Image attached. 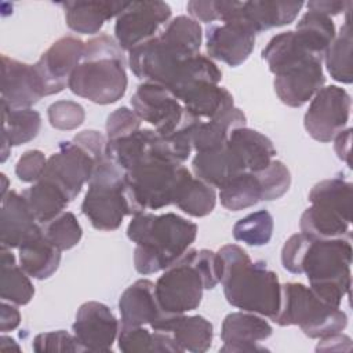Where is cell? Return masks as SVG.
<instances>
[{
    "label": "cell",
    "instance_id": "cell-1",
    "mask_svg": "<svg viewBox=\"0 0 353 353\" xmlns=\"http://www.w3.org/2000/svg\"><path fill=\"white\" fill-rule=\"evenodd\" d=\"M127 236L137 244L134 266L146 276L165 270L178 261L196 240L197 225L174 212H141L128 223Z\"/></svg>",
    "mask_w": 353,
    "mask_h": 353
},
{
    "label": "cell",
    "instance_id": "cell-2",
    "mask_svg": "<svg viewBox=\"0 0 353 353\" xmlns=\"http://www.w3.org/2000/svg\"><path fill=\"white\" fill-rule=\"evenodd\" d=\"M216 254L226 301L237 309L272 320L280 305L281 284L277 274L265 262H252L237 244L223 245Z\"/></svg>",
    "mask_w": 353,
    "mask_h": 353
},
{
    "label": "cell",
    "instance_id": "cell-3",
    "mask_svg": "<svg viewBox=\"0 0 353 353\" xmlns=\"http://www.w3.org/2000/svg\"><path fill=\"white\" fill-rule=\"evenodd\" d=\"M201 40L203 30L197 21L186 15L175 17L159 36L128 51L130 69L143 81L167 87L178 68L200 54Z\"/></svg>",
    "mask_w": 353,
    "mask_h": 353
},
{
    "label": "cell",
    "instance_id": "cell-4",
    "mask_svg": "<svg viewBox=\"0 0 353 353\" xmlns=\"http://www.w3.org/2000/svg\"><path fill=\"white\" fill-rule=\"evenodd\" d=\"M125 57L114 39L99 34L85 43L81 62L72 72L68 88L98 105L117 102L127 90Z\"/></svg>",
    "mask_w": 353,
    "mask_h": 353
},
{
    "label": "cell",
    "instance_id": "cell-5",
    "mask_svg": "<svg viewBox=\"0 0 353 353\" xmlns=\"http://www.w3.org/2000/svg\"><path fill=\"white\" fill-rule=\"evenodd\" d=\"M272 320L281 327L298 325L305 335L317 339L342 332L347 325L341 307L325 303L302 283L281 284L279 310Z\"/></svg>",
    "mask_w": 353,
    "mask_h": 353
},
{
    "label": "cell",
    "instance_id": "cell-6",
    "mask_svg": "<svg viewBox=\"0 0 353 353\" xmlns=\"http://www.w3.org/2000/svg\"><path fill=\"white\" fill-rule=\"evenodd\" d=\"M189 172L182 164L157 156L125 171V196L131 215L174 204L178 188Z\"/></svg>",
    "mask_w": 353,
    "mask_h": 353
},
{
    "label": "cell",
    "instance_id": "cell-7",
    "mask_svg": "<svg viewBox=\"0 0 353 353\" xmlns=\"http://www.w3.org/2000/svg\"><path fill=\"white\" fill-rule=\"evenodd\" d=\"M125 171L105 157L97 163L81 203V212L98 230H116L124 216L131 215L125 196Z\"/></svg>",
    "mask_w": 353,
    "mask_h": 353
},
{
    "label": "cell",
    "instance_id": "cell-8",
    "mask_svg": "<svg viewBox=\"0 0 353 353\" xmlns=\"http://www.w3.org/2000/svg\"><path fill=\"white\" fill-rule=\"evenodd\" d=\"M352 255L350 237H309L299 270L306 274L310 285H332L347 294L352 284Z\"/></svg>",
    "mask_w": 353,
    "mask_h": 353
},
{
    "label": "cell",
    "instance_id": "cell-9",
    "mask_svg": "<svg viewBox=\"0 0 353 353\" xmlns=\"http://www.w3.org/2000/svg\"><path fill=\"white\" fill-rule=\"evenodd\" d=\"M204 290L203 276L193 261V248H189L168 266L154 283V292L161 310L171 314L197 309Z\"/></svg>",
    "mask_w": 353,
    "mask_h": 353
},
{
    "label": "cell",
    "instance_id": "cell-10",
    "mask_svg": "<svg viewBox=\"0 0 353 353\" xmlns=\"http://www.w3.org/2000/svg\"><path fill=\"white\" fill-rule=\"evenodd\" d=\"M171 19V7L159 0L130 1L116 18L114 37L124 51L154 39Z\"/></svg>",
    "mask_w": 353,
    "mask_h": 353
},
{
    "label": "cell",
    "instance_id": "cell-11",
    "mask_svg": "<svg viewBox=\"0 0 353 353\" xmlns=\"http://www.w3.org/2000/svg\"><path fill=\"white\" fill-rule=\"evenodd\" d=\"M350 108L352 99L346 90L338 85L323 87L312 98L305 113V130L319 142H331L345 130L349 121Z\"/></svg>",
    "mask_w": 353,
    "mask_h": 353
},
{
    "label": "cell",
    "instance_id": "cell-12",
    "mask_svg": "<svg viewBox=\"0 0 353 353\" xmlns=\"http://www.w3.org/2000/svg\"><path fill=\"white\" fill-rule=\"evenodd\" d=\"M131 105L137 116L152 124L160 135L176 131L188 114L183 105L165 87L150 81L138 85Z\"/></svg>",
    "mask_w": 353,
    "mask_h": 353
},
{
    "label": "cell",
    "instance_id": "cell-13",
    "mask_svg": "<svg viewBox=\"0 0 353 353\" xmlns=\"http://www.w3.org/2000/svg\"><path fill=\"white\" fill-rule=\"evenodd\" d=\"M97 161L73 141H63L47 159V165L41 178L50 179L59 186L72 201L90 182Z\"/></svg>",
    "mask_w": 353,
    "mask_h": 353
},
{
    "label": "cell",
    "instance_id": "cell-14",
    "mask_svg": "<svg viewBox=\"0 0 353 353\" xmlns=\"http://www.w3.org/2000/svg\"><path fill=\"white\" fill-rule=\"evenodd\" d=\"M302 7V1H219V21L243 22L256 34L291 23Z\"/></svg>",
    "mask_w": 353,
    "mask_h": 353
},
{
    "label": "cell",
    "instance_id": "cell-15",
    "mask_svg": "<svg viewBox=\"0 0 353 353\" xmlns=\"http://www.w3.org/2000/svg\"><path fill=\"white\" fill-rule=\"evenodd\" d=\"M321 62L317 57H306L274 73L273 85L279 99L291 108H301L309 102L325 83Z\"/></svg>",
    "mask_w": 353,
    "mask_h": 353
},
{
    "label": "cell",
    "instance_id": "cell-16",
    "mask_svg": "<svg viewBox=\"0 0 353 353\" xmlns=\"http://www.w3.org/2000/svg\"><path fill=\"white\" fill-rule=\"evenodd\" d=\"M85 43L73 36L58 39L44 51L34 63L40 79L44 97L54 95L68 87L69 77L74 68L81 62Z\"/></svg>",
    "mask_w": 353,
    "mask_h": 353
},
{
    "label": "cell",
    "instance_id": "cell-17",
    "mask_svg": "<svg viewBox=\"0 0 353 353\" xmlns=\"http://www.w3.org/2000/svg\"><path fill=\"white\" fill-rule=\"evenodd\" d=\"M120 321L112 310L95 301L83 303L72 325L83 352H110L117 339Z\"/></svg>",
    "mask_w": 353,
    "mask_h": 353
},
{
    "label": "cell",
    "instance_id": "cell-18",
    "mask_svg": "<svg viewBox=\"0 0 353 353\" xmlns=\"http://www.w3.org/2000/svg\"><path fill=\"white\" fill-rule=\"evenodd\" d=\"M255 46V33L243 22L229 21L210 25L205 30L208 58L236 68L247 61Z\"/></svg>",
    "mask_w": 353,
    "mask_h": 353
},
{
    "label": "cell",
    "instance_id": "cell-19",
    "mask_svg": "<svg viewBox=\"0 0 353 353\" xmlns=\"http://www.w3.org/2000/svg\"><path fill=\"white\" fill-rule=\"evenodd\" d=\"M270 324L256 313L251 312H233L229 313L221 327V339L223 346L219 352L228 353H251L265 352L266 347L259 342L272 335Z\"/></svg>",
    "mask_w": 353,
    "mask_h": 353
},
{
    "label": "cell",
    "instance_id": "cell-20",
    "mask_svg": "<svg viewBox=\"0 0 353 353\" xmlns=\"http://www.w3.org/2000/svg\"><path fill=\"white\" fill-rule=\"evenodd\" d=\"M1 103L11 109H28L43 97V87L34 65L7 55L1 57Z\"/></svg>",
    "mask_w": 353,
    "mask_h": 353
},
{
    "label": "cell",
    "instance_id": "cell-21",
    "mask_svg": "<svg viewBox=\"0 0 353 353\" xmlns=\"http://www.w3.org/2000/svg\"><path fill=\"white\" fill-rule=\"evenodd\" d=\"M41 233V225L32 212L22 193L8 190L1 197L0 234L1 247L19 248L23 243Z\"/></svg>",
    "mask_w": 353,
    "mask_h": 353
},
{
    "label": "cell",
    "instance_id": "cell-22",
    "mask_svg": "<svg viewBox=\"0 0 353 353\" xmlns=\"http://www.w3.org/2000/svg\"><path fill=\"white\" fill-rule=\"evenodd\" d=\"M194 176L212 188H225L234 178L248 172L245 164L229 141L216 149L199 152L192 160Z\"/></svg>",
    "mask_w": 353,
    "mask_h": 353
},
{
    "label": "cell",
    "instance_id": "cell-23",
    "mask_svg": "<svg viewBox=\"0 0 353 353\" xmlns=\"http://www.w3.org/2000/svg\"><path fill=\"white\" fill-rule=\"evenodd\" d=\"M119 312L123 327H153L167 314L157 302L154 283L148 279L137 280L124 290L119 301Z\"/></svg>",
    "mask_w": 353,
    "mask_h": 353
},
{
    "label": "cell",
    "instance_id": "cell-24",
    "mask_svg": "<svg viewBox=\"0 0 353 353\" xmlns=\"http://www.w3.org/2000/svg\"><path fill=\"white\" fill-rule=\"evenodd\" d=\"M152 330L165 331L172 335L182 352L203 353L210 349L212 342V324L203 316H185L167 313Z\"/></svg>",
    "mask_w": 353,
    "mask_h": 353
},
{
    "label": "cell",
    "instance_id": "cell-25",
    "mask_svg": "<svg viewBox=\"0 0 353 353\" xmlns=\"http://www.w3.org/2000/svg\"><path fill=\"white\" fill-rule=\"evenodd\" d=\"M66 25L81 34H95L101 30L105 21L117 18L125 8L124 1L88 0V1H65Z\"/></svg>",
    "mask_w": 353,
    "mask_h": 353
},
{
    "label": "cell",
    "instance_id": "cell-26",
    "mask_svg": "<svg viewBox=\"0 0 353 353\" xmlns=\"http://www.w3.org/2000/svg\"><path fill=\"white\" fill-rule=\"evenodd\" d=\"M159 139L160 135L156 130L139 128L128 137L108 141L105 153L124 171H128L152 156L161 157L159 153Z\"/></svg>",
    "mask_w": 353,
    "mask_h": 353
},
{
    "label": "cell",
    "instance_id": "cell-27",
    "mask_svg": "<svg viewBox=\"0 0 353 353\" xmlns=\"http://www.w3.org/2000/svg\"><path fill=\"white\" fill-rule=\"evenodd\" d=\"M222 79V72L216 66V63L201 54L193 55L188 58L175 72L170 83L167 84V90L182 102L183 98L190 94L194 88L201 84H218Z\"/></svg>",
    "mask_w": 353,
    "mask_h": 353
},
{
    "label": "cell",
    "instance_id": "cell-28",
    "mask_svg": "<svg viewBox=\"0 0 353 353\" xmlns=\"http://www.w3.org/2000/svg\"><path fill=\"white\" fill-rule=\"evenodd\" d=\"M1 163L10 154L12 146H19L37 137L41 127V117L37 110L11 109L1 103Z\"/></svg>",
    "mask_w": 353,
    "mask_h": 353
},
{
    "label": "cell",
    "instance_id": "cell-29",
    "mask_svg": "<svg viewBox=\"0 0 353 353\" xmlns=\"http://www.w3.org/2000/svg\"><path fill=\"white\" fill-rule=\"evenodd\" d=\"M245 114L234 106L216 119L199 120L192 131V148L197 153L221 148L233 130L245 127Z\"/></svg>",
    "mask_w": 353,
    "mask_h": 353
},
{
    "label": "cell",
    "instance_id": "cell-30",
    "mask_svg": "<svg viewBox=\"0 0 353 353\" xmlns=\"http://www.w3.org/2000/svg\"><path fill=\"white\" fill-rule=\"evenodd\" d=\"M18 250L21 268L33 279H48L59 266L61 250L50 243L43 233L28 240Z\"/></svg>",
    "mask_w": 353,
    "mask_h": 353
},
{
    "label": "cell",
    "instance_id": "cell-31",
    "mask_svg": "<svg viewBox=\"0 0 353 353\" xmlns=\"http://www.w3.org/2000/svg\"><path fill=\"white\" fill-rule=\"evenodd\" d=\"M229 143L240 154L248 172L263 170L276 154L273 142L266 135L247 127L233 130Z\"/></svg>",
    "mask_w": 353,
    "mask_h": 353
},
{
    "label": "cell",
    "instance_id": "cell-32",
    "mask_svg": "<svg viewBox=\"0 0 353 353\" xmlns=\"http://www.w3.org/2000/svg\"><path fill=\"white\" fill-rule=\"evenodd\" d=\"M299 228L302 233L312 239L350 237V221L320 204H312L303 211Z\"/></svg>",
    "mask_w": 353,
    "mask_h": 353
},
{
    "label": "cell",
    "instance_id": "cell-33",
    "mask_svg": "<svg viewBox=\"0 0 353 353\" xmlns=\"http://www.w3.org/2000/svg\"><path fill=\"white\" fill-rule=\"evenodd\" d=\"M181 103L190 114L201 120L216 119L234 106L233 97L226 88L210 83L194 88Z\"/></svg>",
    "mask_w": 353,
    "mask_h": 353
},
{
    "label": "cell",
    "instance_id": "cell-34",
    "mask_svg": "<svg viewBox=\"0 0 353 353\" xmlns=\"http://www.w3.org/2000/svg\"><path fill=\"white\" fill-rule=\"evenodd\" d=\"M22 196L40 225L62 214L66 205L70 203L65 192L46 178H40L30 188L25 189Z\"/></svg>",
    "mask_w": 353,
    "mask_h": 353
},
{
    "label": "cell",
    "instance_id": "cell-35",
    "mask_svg": "<svg viewBox=\"0 0 353 353\" xmlns=\"http://www.w3.org/2000/svg\"><path fill=\"white\" fill-rule=\"evenodd\" d=\"M119 349L125 353L132 352H159V353H182V349L175 342L171 334L165 331L146 330L139 327H123L119 328L117 335Z\"/></svg>",
    "mask_w": 353,
    "mask_h": 353
},
{
    "label": "cell",
    "instance_id": "cell-36",
    "mask_svg": "<svg viewBox=\"0 0 353 353\" xmlns=\"http://www.w3.org/2000/svg\"><path fill=\"white\" fill-rule=\"evenodd\" d=\"M29 277L30 276L21 268V265H17L11 250L1 247V301H7L14 305L29 303L34 295V287Z\"/></svg>",
    "mask_w": 353,
    "mask_h": 353
},
{
    "label": "cell",
    "instance_id": "cell-37",
    "mask_svg": "<svg viewBox=\"0 0 353 353\" xmlns=\"http://www.w3.org/2000/svg\"><path fill=\"white\" fill-rule=\"evenodd\" d=\"M174 204L190 216H207L215 208L216 193L211 185L189 172L178 188Z\"/></svg>",
    "mask_w": 353,
    "mask_h": 353
},
{
    "label": "cell",
    "instance_id": "cell-38",
    "mask_svg": "<svg viewBox=\"0 0 353 353\" xmlns=\"http://www.w3.org/2000/svg\"><path fill=\"white\" fill-rule=\"evenodd\" d=\"M350 7L346 10V21L342 25L339 33L335 36L330 47L324 54L325 68L330 76L339 83L350 84L353 81L352 73V26H350Z\"/></svg>",
    "mask_w": 353,
    "mask_h": 353
},
{
    "label": "cell",
    "instance_id": "cell-39",
    "mask_svg": "<svg viewBox=\"0 0 353 353\" xmlns=\"http://www.w3.org/2000/svg\"><path fill=\"white\" fill-rule=\"evenodd\" d=\"M295 32L306 44V47L317 57L324 54L336 36L332 19L316 11H307L296 23Z\"/></svg>",
    "mask_w": 353,
    "mask_h": 353
},
{
    "label": "cell",
    "instance_id": "cell-40",
    "mask_svg": "<svg viewBox=\"0 0 353 353\" xmlns=\"http://www.w3.org/2000/svg\"><path fill=\"white\" fill-rule=\"evenodd\" d=\"M352 189L353 185L339 176L324 179L312 188L309 201L328 207L352 222Z\"/></svg>",
    "mask_w": 353,
    "mask_h": 353
},
{
    "label": "cell",
    "instance_id": "cell-41",
    "mask_svg": "<svg viewBox=\"0 0 353 353\" xmlns=\"http://www.w3.org/2000/svg\"><path fill=\"white\" fill-rule=\"evenodd\" d=\"M221 204L230 211H240L262 200L261 186L254 172H244L219 192Z\"/></svg>",
    "mask_w": 353,
    "mask_h": 353
},
{
    "label": "cell",
    "instance_id": "cell-42",
    "mask_svg": "<svg viewBox=\"0 0 353 353\" xmlns=\"http://www.w3.org/2000/svg\"><path fill=\"white\" fill-rule=\"evenodd\" d=\"M273 234V216L266 210H259L241 219L233 226V237L247 245L259 247L270 241Z\"/></svg>",
    "mask_w": 353,
    "mask_h": 353
},
{
    "label": "cell",
    "instance_id": "cell-43",
    "mask_svg": "<svg viewBox=\"0 0 353 353\" xmlns=\"http://www.w3.org/2000/svg\"><path fill=\"white\" fill-rule=\"evenodd\" d=\"M41 233L50 243H52L61 251H65L77 245L83 230L74 214L70 211H63L54 219L41 223Z\"/></svg>",
    "mask_w": 353,
    "mask_h": 353
},
{
    "label": "cell",
    "instance_id": "cell-44",
    "mask_svg": "<svg viewBox=\"0 0 353 353\" xmlns=\"http://www.w3.org/2000/svg\"><path fill=\"white\" fill-rule=\"evenodd\" d=\"M254 174L261 186L262 200L266 201L280 199L291 185L290 170L280 160H272L263 170Z\"/></svg>",
    "mask_w": 353,
    "mask_h": 353
},
{
    "label": "cell",
    "instance_id": "cell-45",
    "mask_svg": "<svg viewBox=\"0 0 353 353\" xmlns=\"http://www.w3.org/2000/svg\"><path fill=\"white\" fill-rule=\"evenodd\" d=\"M50 124L57 130H74L80 127L85 119L84 108L73 101H57L47 109Z\"/></svg>",
    "mask_w": 353,
    "mask_h": 353
},
{
    "label": "cell",
    "instance_id": "cell-46",
    "mask_svg": "<svg viewBox=\"0 0 353 353\" xmlns=\"http://www.w3.org/2000/svg\"><path fill=\"white\" fill-rule=\"evenodd\" d=\"M32 347L34 352H83L74 334L65 330L39 334L34 336Z\"/></svg>",
    "mask_w": 353,
    "mask_h": 353
},
{
    "label": "cell",
    "instance_id": "cell-47",
    "mask_svg": "<svg viewBox=\"0 0 353 353\" xmlns=\"http://www.w3.org/2000/svg\"><path fill=\"white\" fill-rule=\"evenodd\" d=\"M141 128V119L137 113L125 106L116 109L106 120V138L116 141L128 137Z\"/></svg>",
    "mask_w": 353,
    "mask_h": 353
},
{
    "label": "cell",
    "instance_id": "cell-48",
    "mask_svg": "<svg viewBox=\"0 0 353 353\" xmlns=\"http://www.w3.org/2000/svg\"><path fill=\"white\" fill-rule=\"evenodd\" d=\"M47 159L41 150H26L15 165V174L22 182H37L46 170Z\"/></svg>",
    "mask_w": 353,
    "mask_h": 353
},
{
    "label": "cell",
    "instance_id": "cell-49",
    "mask_svg": "<svg viewBox=\"0 0 353 353\" xmlns=\"http://www.w3.org/2000/svg\"><path fill=\"white\" fill-rule=\"evenodd\" d=\"M307 243H309V236H306L302 232L292 234L285 241L281 250V263L285 270L294 274H301V270H299L301 259Z\"/></svg>",
    "mask_w": 353,
    "mask_h": 353
},
{
    "label": "cell",
    "instance_id": "cell-50",
    "mask_svg": "<svg viewBox=\"0 0 353 353\" xmlns=\"http://www.w3.org/2000/svg\"><path fill=\"white\" fill-rule=\"evenodd\" d=\"M73 142L84 149L97 163L105 157L108 138L95 130H84L74 135Z\"/></svg>",
    "mask_w": 353,
    "mask_h": 353
},
{
    "label": "cell",
    "instance_id": "cell-51",
    "mask_svg": "<svg viewBox=\"0 0 353 353\" xmlns=\"http://www.w3.org/2000/svg\"><path fill=\"white\" fill-rule=\"evenodd\" d=\"M188 11L194 21L200 22H214L219 21V8L218 1H201V0H192L188 3Z\"/></svg>",
    "mask_w": 353,
    "mask_h": 353
},
{
    "label": "cell",
    "instance_id": "cell-52",
    "mask_svg": "<svg viewBox=\"0 0 353 353\" xmlns=\"http://www.w3.org/2000/svg\"><path fill=\"white\" fill-rule=\"evenodd\" d=\"M350 349L352 339L342 332L321 338L316 346L317 352H349Z\"/></svg>",
    "mask_w": 353,
    "mask_h": 353
},
{
    "label": "cell",
    "instance_id": "cell-53",
    "mask_svg": "<svg viewBox=\"0 0 353 353\" xmlns=\"http://www.w3.org/2000/svg\"><path fill=\"white\" fill-rule=\"evenodd\" d=\"M352 4V1H331V0H317V1H309L306 3L307 11H316L327 17L338 15L342 11H346L347 7Z\"/></svg>",
    "mask_w": 353,
    "mask_h": 353
},
{
    "label": "cell",
    "instance_id": "cell-54",
    "mask_svg": "<svg viewBox=\"0 0 353 353\" xmlns=\"http://www.w3.org/2000/svg\"><path fill=\"white\" fill-rule=\"evenodd\" d=\"M21 323V313L14 306V303H8L7 301L1 302V314H0V331L4 334L7 331L15 330Z\"/></svg>",
    "mask_w": 353,
    "mask_h": 353
},
{
    "label": "cell",
    "instance_id": "cell-55",
    "mask_svg": "<svg viewBox=\"0 0 353 353\" xmlns=\"http://www.w3.org/2000/svg\"><path fill=\"white\" fill-rule=\"evenodd\" d=\"M334 149L336 156L345 161L349 167H352L350 163V141H352V128L342 130L334 139Z\"/></svg>",
    "mask_w": 353,
    "mask_h": 353
},
{
    "label": "cell",
    "instance_id": "cell-56",
    "mask_svg": "<svg viewBox=\"0 0 353 353\" xmlns=\"http://www.w3.org/2000/svg\"><path fill=\"white\" fill-rule=\"evenodd\" d=\"M0 179H1V197H3L8 192V189H7L8 188V179L4 174H0Z\"/></svg>",
    "mask_w": 353,
    "mask_h": 353
}]
</instances>
